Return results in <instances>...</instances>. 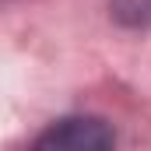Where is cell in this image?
Listing matches in <instances>:
<instances>
[{"label": "cell", "mask_w": 151, "mask_h": 151, "mask_svg": "<svg viewBox=\"0 0 151 151\" xmlns=\"http://www.w3.org/2000/svg\"><path fill=\"white\" fill-rule=\"evenodd\" d=\"M116 137L99 116H67L39 134L32 151H113Z\"/></svg>", "instance_id": "obj_1"}, {"label": "cell", "mask_w": 151, "mask_h": 151, "mask_svg": "<svg viewBox=\"0 0 151 151\" xmlns=\"http://www.w3.org/2000/svg\"><path fill=\"white\" fill-rule=\"evenodd\" d=\"M113 18L127 28H148L151 25V0H113Z\"/></svg>", "instance_id": "obj_2"}]
</instances>
